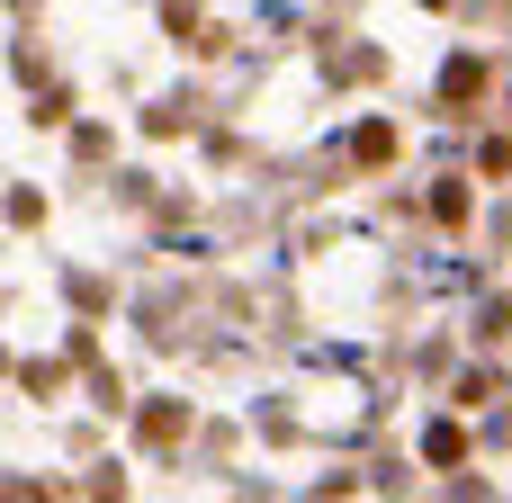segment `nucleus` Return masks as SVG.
<instances>
[{"label":"nucleus","mask_w":512,"mask_h":503,"mask_svg":"<svg viewBox=\"0 0 512 503\" xmlns=\"http://www.w3.org/2000/svg\"><path fill=\"white\" fill-rule=\"evenodd\" d=\"M351 153H360V162H387V153H396V135H387V126H360V144H351Z\"/></svg>","instance_id":"f257e3e1"},{"label":"nucleus","mask_w":512,"mask_h":503,"mask_svg":"<svg viewBox=\"0 0 512 503\" xmlns=\"http://www.w3.org/2000/svg\"><path fill=\"white\" fill-rule=\"evenodd\" d=\"M423 450H432V459H441V468H450V459H459V450H468V441H459V423H432V441H423Z\"/></svg>","instance_id":"f03ea898"}]
</instances>
